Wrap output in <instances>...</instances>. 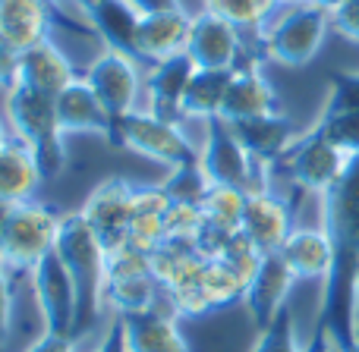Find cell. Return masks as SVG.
<instances>
[{
    "label": "cell",
    "instance_id": "obj_15",
    "mask_svg": "<svg viewBox=\"0 0 359 352\" xmlns=\"http://www.w3.org/2000/svg\"><path fill=\"white\" fill-rule=\"evenodd\" d=\"M63 136H101L114 142V117L86 79H76L54 98Z\"/></svg>",
    "mask_w": 359,
    "mask_h": 352
},
{
    "label": "cell",
    "instance_id": "obj_21",
    "mask_svg": "<svg viewBox=\"0 0 359 352\" xmlns=\"http://www.w3.org/2000/svg\"><path fill=\"white\" fill-rule=\"evenodd\" d=\"M196 69L198 66L189 60V54H177L161 63H151L149 76H145V88H149V101H151L149 111L164 120H177L183 94L189 88V79Z\"/></svg>",
    "mask_w": 359,
    "mask_h": 352
},
{
    "label": "cell",
    "instance_id": "obj_11",
    "mask_svg": "<svg viewBox=\"0 0 359 352\" xmlns=\"http://www.w3.org/2000/svg\"><path fill=\"white\" fill-rule=\"evenodd\" d=\"M243 38L240 29L227 19L202 10L192 16L189 38H186V54L198 69H236L240 66Z\"/></svg>",
    "mask_w": 359,
    "mask_h": 352
},
{
    "label": "cell",
    "instance_id": "obj_10",
    "mask_svg": "<svg viewBox=\"0 0 359 352\" xmlns=\"http://www.w3.org/2000/svg\"><path fill=\"white\" fill-rule=\"evenodd\" d=\"M82 79L95 88V94H98L101 104L107 107L114 123H117L120 117L136 111V98H139L136 57L120 54V50H104V54L95 57V60L86 66Z\"/></svg>",
    "mask_w": 359,
    "mask_h": 352
},
{
    "label": "cell",
    "instance_id": "obj_2",
    "mask_svg": "<svg viewBox=\"0 0 359 352\" xmlns=\"http://www.w3.org/2000/svg\"><path fill=\"white\" fill-rule=\"evenodd\" d=\"M6 126L13 129V136L19 142H25L32 148L38 161V170L48 183H54L57 176H63L69 164L67 155V136L60 129L57 120V104L50 94L32 92L25 85H16L6 92Z\"/></svg>",
    "mask_w": 359,
    "mask_h": 352
},
{
    "label": "cell",
    "instance_id": "obj_31",
    "mask_svg": "<svg viewBox=\"0 0 359 352\" xmlns=\"http://www.w3.org/2000/svg\"><path fill=\"white\" fill-rule=\"evenodd\" d=\"M164 227H168V239L198 242V233H202V208H196V204H174L170 202L168 217H164Z\"/></svg>",
    "mask_w": 359,
    "mask_h": 352
},
{
    "label": "cell",
    "instance_id": "obj_22",
    "mask_svg": "<svg viewBox=\"0 0 359 352\" xmlns=\"http://www.w3.org/2000/svg\"><path fill=\"white\" fill-rule=\"evenodd\" d=\"M41 183H44V176L38 170L32 148L13 136L0 148V202H6V204L35 202Z\"/></svg>",
    "mask_w": 359,
    "mask_h": 352
},
{
    "label": "cell",
    "instance_id": "obj_28",
    "mask_svg": "<svg viewBox=\"0 0 359 352\" xmlns=\"http://www.w3.org/2000/svg\"><path fill=\"white\" fill-rule=\"evenodd\" d=\"M161 189L174 204H196V208H202V202L208 198V192L215 189V183H211L208 174L202 170V164L189 161V164H180V167H170Z\"/></svg>",
    "mask_w": 359,
    "mask_h": 352
},
{
    "label": "cell",
    "instance_id": "obj_8",
    "mask_svg": "<svg viewBox=\"0 0 359 352\" xmlns=\"http://www.w3.org/2000/svg\"><path fill=\"white\" fill-rule=\"evenodd\" d=\"M32 290H35L38 309L44 318V330L50 334H76V321H79V293L63 267L60 255L48 252L32 271Z\"/></svg>",
    "mask_w": 359,
    "mask_h": 352
},
{
    "label": "cell",
    "instance_id": "obj_29",
    "mask_svg": "<svg viewBox=\"0 0 359 352\" xmlns=\"http://www.w3.org/2000/svg\"><path fill=\"white\" fill-rule=\"evenodd\" d=\"M280 0H205V10L227 19L236 29H262Z\"/></svg>",
    "mask_w": 359,
    "mask_h": 352
},
{
    "label": "cell",
    "instance_id": "obj_34",
    "mask_svg": "<svg viewBox=\"0 0 359 352\" xmlns=\"http://www.w3.org/2000/svg\"><path fill=\"white\" fill-rule=\"evenodd\" d=\"M19 54H22V50H16L13 44H6L4 38H0V92H10V88H16V79H19Z\"/></svg>",
    "mask_w": 359,
    "mask_h": 352
},
{
    "label": "cell",
    "instance_id": "obj_41",
    "mask_svg": "<svg viewBox=\"0 0 359 352\" xmlns=\"http://www.w3.org/2000/svg\"><path fill=\"white\" fill-rule=\"evenodd\" d=\"M280 3H287V6H297V3H312V0H280Z\"/></svg>",
    "mask_w": 359,
    "mask_h": 352
},
{
    "label": "cell",
    "instance_id": "obj_13",
    "mask_svg": "<svg viewBox=\"0 0 359 352\" xmlns=\"http://www.w3.org/2000/svg\"><path fill=\"white\" fill-rule=\"evenodd\" d=\"M189 25H192V16L183 10V6L142 13V16H139V25H136V38H133L136 60L161 63V60H168V57L186 54Z\"/></svg>",
    "mask_w": 359,
    "mask_h": 352
},
{
    "label": "cell",
    "instance_id": "obj_42",
    "mask_svg": "<svg viewBox=\"0 0 359 352\" xmlns=\"http://www.w3.org/2000/svg\"><path fill=\"white\" fill-rule=\"evenodd\" d=\"M353 352H359V349H353Z\"/></svg>",
    "mask_w": 359,
    "mask_h": 352
},
{
    "label": "cell",
    "instance_id": "obj_14",
    "mask_svg": "<svg viewBox=\"0 0 359 352\" xmlns=\"http://www.w3.org/2000/svg\"><path fill=\"white\" fill-rule=\"evenodd\" d=\"M293 283H297V277L290 274V267L280 258V252L262 255L252 280H249L246 290H243V305H246L249 318L255 321V328H265V324L284 309Z\"/></svg>",
    "mask_w": 359,
    "mask_h": 352
},
{
    "label": "cell",
    "instance_id": "obj_32",
    "mask_svg": "<svg viewBox=\"0 0 359 352\" xmlns=\"http://www.w3.org/2000/svg\"><path fill=\"white\" fill-rule=\"evenodd\" d=\"M13 334V286H10V271L0 265V352L10 343Z\"/></svg>",
    "mask_w": 359,
    "mask_h": 352
},
{
    "label": "cell",
    "instance_id": "obj_5",
    "mask_svg": "<svg viewBox=\"0 0 359 352\" xmlns=\"http://www.w3.org/2000/svg\"><path fill=\"white\" fill-rule=\"evenodd\" d=\"M114 145L158 161L164 167L198 161V148L177 120H164L151 111H133L114 123Z\"/></svg>",
    "mask_w": 359,
    "mask_h": 352
},
{
    "label": "cell",
    "instance_id": "obj_37",
    "mask_svg": "<svg viewBox=\"0 0 359 352\" xmlns=\"http://www.w3.org/2000/svg\"><path fill=\"white\" fill-rule=\"evenodd\" d=\"M303 352H337L334 349V340H331V334L322 328V324H316V334H312V340L303 346Z\"/></svg>",
    "mask_w": 359,
    "mask_h": 352
},
{
    "label": "cell",
    "instance_id": "obj_33",
    "mask_svg": "<svg viewBox=\"0 0 359 352\" xmlns=\"http://www.w3.org/2000/svg\"><path fill=\"white\" fill-rule=\"evenodd\" d=\"M331 29L359 44V0H347V3L331 16Z\"/></svg>",
    "mask_w": 359,
    "mask_h": 352
},
{
    "label": "cell",
    "instance_id": "obj_20",
    "mask_svg": "<svg viewBox=\"0 0 359 352\" xmlns=\"http://www.w3.org/2000/svg\"><path fill=\"white\" fill-rule=\"evenodd\" d=\"M117 318L123 321L126 352H189V343L170 311L149 309Z\"/></svg>",
    "mask_w": 359,
    "mask_h": 352
},
{
    "label": "cell",
    "instance_id": "obj_38",
    "mask_svg": "<svg viewBox=\"0 0 359 352\" xmlns=\"http://www.w3.org/2000/svg\"><path fill=\"white\" fill-rule=\"evenodd\" d=\"M344 3H347V0H312V6H318V10H325V13H328V16H334V13L341 10Z\"/></svg>",
    "mask_w": 359,
    "mask_h": 352
},
{
    "label": "cell",
    "instance_id": "obj_3",
    "mask_svg": "<svg viewBox=\"0 0 359 352\" xmlns=\"http://www.w3.org/2000/svg\"><path fill=\"white\" fill-rule=\"evenodd\" d=\"M60 217L44 202L13 204L0 230V265L10 274H32L48 252H54Z\"/></svg>",
    "mask_w": 359,
    "mask_h": 352
},
{
    "label": "cell",
    "instance_id": "obj_25",
    "mask_svg": "<svg viewBox=\"0 0 359 352\" xmlns=\"http://www.w3.org/2000/svg\"><path fill=\"white\" fill-rule=\"evenodd\" d=\"M170 198L164 195L161 185H139L136 189V208H133V227H130V242L126 246L136 252L151 255L161 242H168V217Z\"/></svg>",
    "mask_w": 359,
    "mask_h": 352
},
{
    "label": "cell",
    "instance_id": "obj_26",
    "mask_svg": "<svg viewBox=\"0 0 359 352\" xmlns=\"http://www.w3.org/2000/svg\"><path fill=\"white\" fill-rule=\"evenodd\" d=\"M230 79H233V69H196L183 94V104H180V117L205 120V123L217 120L224 98H227Z\"/></svg>",
    "mask_w": 359,
    "mask_h": 352
},
{
    "label": "cell",
    "instance_id": "obj_18",
    "mask_svg": "<svg viewBox=\"0 0 359 352\" xmlns=\"http://www.w3.org/2000/svg\"><path fill=\"white\" fill-rule=\"evenodd\" d=\"M76 79H79V73H76L73 60H69L50 38L32 44L29 50L19 54L16 85H25V88H32V92H41V94L57 98V94H60L67 85H73Z\"/></svg>",
    "mask_w": 359,
    "mask_h": 352
},
{
    "label": "cell",
    "instance_id": "obj_40",
    "mask_svg": "<svg viewBox=\"0 0 359 352\" xmlns=\"http://www.w3.org/2000/svg\"><path fill=\"white\" fill-rule=\"evenodd\" d=\"M10 142V132H6V126H4V120H0V148Z\"/></svg>",
    "mask_w": 359,
    "mask_h": 352
},
{
    "label": "cell",
    "instance_id": "obj_17",
    "mask_svg": "<svg viewBox=\"0 0 359 352\" xmlns=\"http://www.w3.org/2000/svg\"><path fill=\"white\" fill-rule=\"evenodd\" d=\"M278 111V94L274 85L268 82V76L262 73V66L255 60H246L233 69L230 79L227 98H224L221 117L227 123H240V120H252V117H265V113Z\"/></svg>",
    "mask_w": 359,
    "mask_h": 352
},
{
    "label": "cell",
    "instance_id": "obj_23",
    "mask_svg": "<svg viewBox=\"0 0 359 352\" xmlns=\"http://www.w3.org/2000/svg\"><path fill=\"white\" fill-rule=\"evenodd\" d=\"M86 10L92 29L104 38L107 50H120V54L136 57L133 38H136V25L142 13L130 3V0H79Z\"/></svg>",
    "mask_w": 359,
    "mask_h": 352
},
{
    "label": "cell",
    "instance_id": "obj_1",
    "mask_svg": "<svg viewBox=\"0 0 359 352\" xmlns=\"http://www.w3.org/2000/svg\"><path fill=\"white\" fill-rule=\"evenodd\" d=\"M54 252L60 255L63 267L69 271L79 293V321H76V334H86L98 318V309L104 302V267H107V248L88 227L82 211L60 217V230H57Z\"/></svg>",
    "mask_w": 359,
    "mask_h": 352
},
{
    "label": "cell",
    "instance_id": "obj_12",
    "mask_svg": "<svg viewBox=\"0 0 359 352\" xmlns=\"http://www.w3.org/2000/svg\"><path fill=\"white\" fill-rule=\"evenodd\" d=\"M240 233L259 248L262 255L280 252L287 236L293 233V214L284 198L271 195L268 185L246 192V208H243Z\"/></svg>",
    "mask_w": 359,
    "mask_h": 352
},
{
    "label": "cell",
    "instance_id": "obj_4",
    "mask_svg": "<svg viewBox=\"0 0 359 352\" xmlns=\"http://www.w3.org/2000/svg\"><path fill=\"white\" fill-rule=\"evenodd\" d=\"M331 29V16L312 3L287 6L280 16L262 25V44L265 57L280 66H306L322 50Z\"/></svg>",
    "mask_w": 359,
    "mask_h": 352
},
{
    "label": "cell",
    "instance_id": "obj_9",
    "mask_svg": "<svg viewBox=\"0 0 359 352\" xmlns=\"http://www.w3.org/2000/svg\"><path fill=\"white\" fill-rule=\"evenodd\" d=\"M198 164L215 185H230V189L243 192L262 189L252 183V157L243 148L227 120H208L205 145L198 148Z\"/></svg>",
    "mask_w": 359,
    "mask_h": 352
},
{
    "label": "cell",
    "instance_id": "obj_16",
    "mask_svg": "<svg viewBox=\"0 0 359 352\" xmlns=\"http://www.w3.org/2000/svg\"><path fill=\"white\" fill-rule=\"evenodd\" d=\"M280 258L287 261L297 280H328L337 261V242L328 227H293L287 242L280 246Z\"/></svg>",
    "mask_w": 359,
    "mask_h": 352
},
{
    "label": "cell",
    "instance_id": "obj_36",
    "mask_svg": "<svg viewBox=\"0 0 359 352\" xmlns=\"http://www.w3.org/2000/svg\"><path fill=\"white\" fill-rule=\"evenodd\" d=\"M95 352H126V334H123V321H120V318L107 328L104 340L98 343V349Z\"/></svg>",
    "mask_w": 359,
    "mask_h": 352
},
{
    "label": "cell",
    "instance_id": "obj_6",
    "mask_svg": "<svg viewBox=\"0 0 359 352\" xmlns=\"http://www.w3.org/2000/svg\"><path fill=\"white\" fill-rule=\"evenodd\" d=\"M353 157L356 155H347L341 145L331 142L322 132V126H316L312 132H306V136H299L293 142L284 164H287V174H290V179L299 189L322 198L337 185V179L344 176V170L350 167Z\"/></svg>",
    "mask_w": 359,
    "mask_h": 352
},
{
    "label": "cell",
    "instance_id": "obj_19",
    "mask_svg": "<svg viewBox=\"0 0 359 352\" xmlns=\"http://www.w3.org/2000/svg\"><path fill=\"white\" fill-rule=\"evenodd\" d=\"M236 132V139L243 142V148L249 151L252 161L262 164H274L284 161L287 151L297 142V126L290 123V117L280 111L265 113V117H252V120H240V123H230Z\"/></svg>",
    "mask_w": 359,
    "mask_h": 352
},
{
    "label": "cell",
    "instance_id": "obj_35",
    "mask_svg": "<svg viewBox=\"0 0 359 352\" xmlns=\"http://www.w3.org/2000/svg\"><path fill=\"white\" fill-rule=\"evenodd\" d=\"M25 352H76V340L67 334H50V330H44Z\"/></svg>",
    "mask_w": 359,
    "mask_h": 352
},
{
    "label": "cell",
    "instance_id": "obj_39",
    "mask_svg": "<svg viewBox=\"0 0 359 352\" xmlns=\"http://www.w3.org/2000/svg\"><path fill=\"white\" fill-rule=\"evenodd\" d=\"M10 211H13V204L0 202V230H4V223H6V217H10Z\"/></svg>",
    "mask_w": 359,
    "mask_h": 352
},
{
    "label": "cell",
    "instance_id": "obj_24",
    "mask_svg": "<svg viewBox=\"0 0 359 352\" xmlns=\"http://www.w3.org/2000/svg\"><path fill=\"white\" fill-rule=\"evenodd\" d=\"M50 31L48 0H0V38L16 50H29Z\"/></svg>",
    "mask_w": 359,
    "mask_h": 352
},
{
    "label": "cell",
    "instance_id": "obj_27",
    "mask_svg": "<svg viewBox=\"0 0 359 352\" xmlns=\"http://www.w3.org/2000/svg\"><path fill=\"white\" fill-rule=\"evenodd\" d=\"M158 293H164V286L158 283V277L151 271L136 274V277L104 280V302H111V309L117 315H136V311L158 309Z\"/></svg>",
    "mask_w": 359,
    "mask_h": 352
},
{
    "label": "cell",
    "instance_id": "obj_30",
    "mask_svg": "<svg viewBox=\"0 0 359 352\" xmlns=\"http://www.w3.org/2000/svg\"><path fill=\"white\" fill-rule=\"evenodd\" d=\"M249 352H303L297 340V328H293L290 305H284L265 328H259V337H255Z\"/></svg>",
    "mask_w": 359,
    "mask_h": 352
},
{
    "label": "cell",
    "instance_id": "obj_7",
    "mask_svg": "<svg viewBox=\"0 0 359 352\" xmlns=\"http://www.w3.org/2000/svg\"><path fill=\"white\" fill-rule=\"evenodd\" d=\"M136 189L139 185H133L130 179L111 176L95 185L88 192L86 204H82V217L88 220V227L95 230V236L101 239V246L107 252H117V248H123L130 242Z\"/></svg>",
    "mask_w": 359,
    "mask_h": 352
}]
</instances>
